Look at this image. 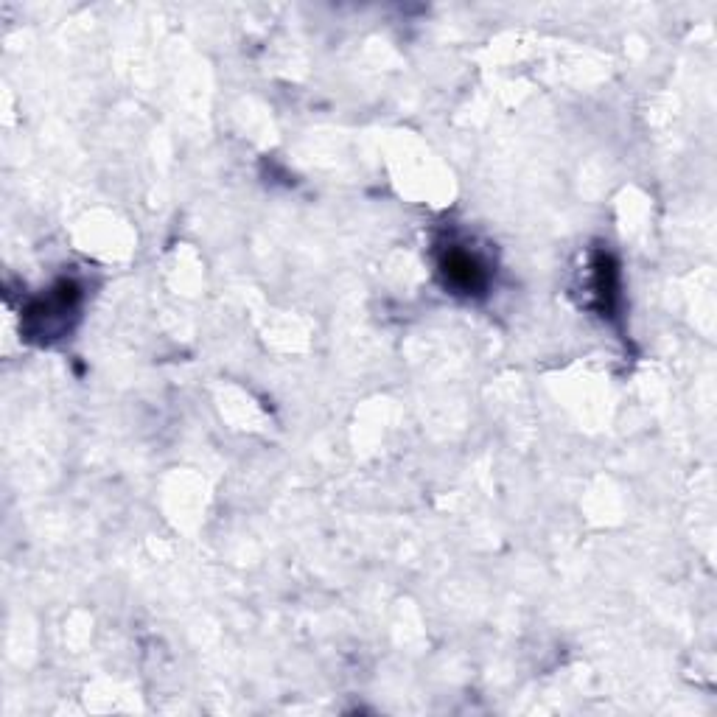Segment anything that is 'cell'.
<instances>
[{"mask_svg":"<svg viewBox=\"0 0 717 717\" xmlns=\"http://www.w3.org/2000/svg\"><path fill=\"white\" fill-rule=\"evenodd\" d=\"M443 272H446V281H449L451 286H457V289H463V292H474V289H479L482 281H485L477 258H471V255L463 253V250H451V253L443 258Z\"/></svg>","mask_w":717,"mask_h":717,"instance_id":"obj_1","label":"cell"}]
</instances>
